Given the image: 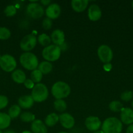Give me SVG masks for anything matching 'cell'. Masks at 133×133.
I'll use <instances>...</instances> for the list:
<instances>
[{
  "mask_svg": "<svg viewBox=\"0 0 133 133\" xmlns=\"http://www.w3.org/2000/svg\"><path fill=\"white\" fill-rule=\"evenodd\" d=\"M133 98V92L132 91L126 90L121 94V100L124 101H129Z\"/></svg>",
  "mask_w": 133,
  "mask_h": 133,
  "instance_id": "cell-31",
  "label": "cell"
},
{
  "mask_svg": "<svg viewBox=\"0 0 133 133\" xmlns=\"http://www.w3.org/2000/svg\"><path fill=\"white\" fill-rule=\"evenodd\" d=\"M5 15L8 17H12L16 14V9L14 5H8L4 10Z\"/></svg>",
  "mask_w": 133,
  "mask_h": 133,
  "instance_id": "cell-30",
  "label": "cell"
},
{
  "mask_svg": "<svg viewBox=\"0 0 133 133\" xmlns=\"http://www.w3.org/2000/svg\"><path fill=\"white\" fill-rule=\"evenodd\" d=\"M11 122V118L5 113L0 112V130L5 129L9 127Z\"/></svg>",
  "mask_w": 133,
  "mask_h": 133,
  "instance_id": "cell-20",
  "label": "cell"
},
{
  "mask_svg": "<svg viewBox=\"0 0 133 133\" xmlns=\"http://www.w3.org/2000/svg\"><path fill=\"white\" fill-rule=\"evenodd\" d=\"M0 133H3L2 132H1V130H0Z\"/></svg>",
  "mask_w": 133,
  "mask_h": 133,
  "instance_id": "cell-44",
  "label": "cell"
},
{
  "mask_svg": "<svg viewBox=\"0 0 133 133\" xmlns=\"http://www.w3.org/2000/svg\"><path fill=\"white\" fill-rule=\"evenodd\" d=\"M132 109H133V100H132Z\"/></svg>",
  "mask_w": 133,
  "mask_h": 133,
  "instance_id": "cell-42",
  "label": "cell"
},
{
  "mask_svg": "<svg viewBox=\"0 0 133 133\" xmlns=\"http://www.w3.org/2000/svg\"><path fill=\"white\" fill-rule=\"evenodd\" d=\"M59 121L61 125L65 129H71L74 127L75 121L74 118L69 113H63L59 116Z\"/></svg>",
  "mask_w": 133,
  "mask_h": 133,
  "instance_id": "cell-12",
  "label": "cell"
},
{
  "mask_svg": "<svg viewBox=\"0 0 133 133\" xmlns=\"http://www.w3.org/2000/svg\"><path fill=\"white\" fill-rule=\"evenodd\" d=\"M31 129L33 133H47L46 125L40 119H35L32 122Z\"/></svg>",
  "mask_w": 133,
  "mask_h": 133,
  "instance_id": "cell-17",
  "label": "cell"
},
{
  "mask_svg": "<svg viewBox=\"0 0 133 133\" xmlns=\"http://www.w3.org/2000/svg\"><path fill=\"white\" fill-rule=\"evenodd\" d=\"M21 112V109L19 105H14L9 109V116L11 119H14L20 115Z\"/></svg>",
  "mask_w": 133,
  "mask_h": 133,
  "instance_id": "cell-23",
  "label": "cell"
},
{
  "mask_svg": "<svg viewBox=\"0 0 133 133\" xmlns=\"http://www.w3.org/2000/svg\"><path fill=\"white\" fill-rule=\"evenodd\" d=\"M53 106L57 111L62 112L66 109V103L63 99H56L53 103Z\"/></svg>",
  "mask_w": 133,
  "mask_h": 133,
  "instance_id": "cell-24",
  "label": "cell"
},
{
  "mask_svg": "<svg viewBox=\"0 0 133 133\" xmlns=\"http://www.w3.org/2000/svg\"><path fill=\"white\" fill-rule=\"evenodd\" d=\"M18 105L22 109H30L31 107L33 105L34 100L31 96L26 95V96H22L18 99Z\"/></svg>",
  "mask_w": 133,
  "mask_h": 133,
  "instance_id": "cell-16",
  "label": "cell"
},
{
  "mask_svg": "<svg viewBox=\"0 0 133 133\" xmlns=\"http://www.w3.org/2000/svg\"><path fill=\"white\" fill-rule=\"evenodd\" d=\"M102 16V12L100 7L96 4H92L88 9L89 19L93 22L98 21Z\"/></svg>",
  "mask_w": 133,
  "mask_h": 133,
  "instance_id": "cell-14",
  "label": "cell"
},
{
  "mask_svg": "<svg viewBox=\"0 0 133 133\" xmlns=\"http://www.w3.org/2000/svg\"><path fill=\"white\" fill-rule=\"evenodd\" d=\"M35 118V115L29 112H25L20 115V119L23 122H33Z\"/></svg>",
  "mask_w": 133,
  "mask_h": 133,
  "instance_id": "cell-28",
  "label": "cell"
},
{
  "mask_svg": "<svg viewBox=\"0 0 133 133\" xmlns=\"http://www.w3.org/2000/svg\"><path fill=\"white\" fill-rule=\"evenodd\" d=\"M12 79L15 83L18 84H22L26 80V76L25 73L21 70H16L12 73Z\"/></svg>",
  "mask_w": 133,
  "mask_h": 133,
  "instance_id": "cell-19",
  "label": "cell"
},
{
  "mask_svg": "<svg viewBox=\"0 0 133 133\" xmlns=\"http://www.w3.org/2000/svg\"><path fill=\"white\" fill-rule=\"evenodd\" d=\"M98 57L102 62L110 63L113 58V52L111 48L107 45H101L97 50Z\"/></svg>",
  "mask_w": 133,
  "mask_h": 133,
  "instance_id": "cell-8",
  "label": "cell"
},
{
  "mask_svg": "<svg viewBox=\"0 0 133 133\" xmlns=\"http://www.w3.org/2000/svg\"><path fill=\"white\" fill-rule=\"evenodd\" d=\"M51 40L57 46L63 45L65 42V34L60 29L54 30L51 35Z\"/></svg>",
  "mask_w": 133,
  "mask_h": 133,
  "instance_id": "cell-15",
  "label": "cell"
},
{
  "mask_svg": "<svg viewBox=\"0 0 133 133\" xmlns=\"http://www.w3.org/2000/svg\"><path fill=\"white\" fill-rule=\"evenodd\" d=\"M61 48L56 45H50L45 47L43 50V58L48 62H53L59 58L61 55Z\"/></svg>",
  "mask_w": 133,
  "mask_h": 133,
  "instance_id": "cell-5",
  "label": "cell"
},
{
  "mask_svg": "<svg viewBox=\"0 0 133 133\" xmlns=\"http://www.w3.org/2000/svg\"><path fill=\"white\" fill-rule=\"evenodd\" d=\"M37 44L36 36L33 34H29L25 36L22 39L20 44V48L24 51H29L32 50Z\"/></svg>",
  "mask_w": 133,
  "mask_h": 133,
  "instance_id": "cell-9",
  "label": "cell"
},
{
  "mask_svg": "<svg viewBox=\"0 0 133 133\" xmlns=\"http://www.w3.org/2000/svg\"><path fill=\"white\" fill-rule=\"evenodd\" d=\"M59 121V116L56 113L48 114L45 118V125L48 127H53Z\"/></svg>",
  "mask_w": 133,
  "mask_h": 133,
  "instance_id": "cell-22",
  "label": "cell"
},
{
  "mask_svg": "<svg viewBox=\"0 0 133 133\" xmlns=\"http://www.w3.org/2000/svg\"><path fill=\"white\" fill-rule=\"evenodd\" d=\"M31 79L34 83H39L41 81L42 79H43V74L39 71L38 69L32 71L31 73Z\"/></svg>",
  "mask_w": 133,
  "mask_h": 133,
  "instance_id": "cell-26",
  "label": "cell"
},
{
  "mask_svg": "<svg viewBox=\"0 0 133 133\" xmlns=\"http://www.w3.org/2000/svg\"><path fill=\"white\" fill-rule=\"evenodd\" d=\"M112 64L110 63H108V64H105L104 65V69L106 70V71H110V70L112 69Z\"/></svg>",
  "mask_w": 133,
  "mask_h": 133,
  "instance_id": "cell-35",
  "label": "cell"
},
{
  "mask_svg": "<svg viewBox=\"0 0 133 133\" xmlns=\"http://www.w3.org/2000/svg\"><path fill=\"white\" fill-rule=\"evenodd\" d=\"M10 36V31L6 27H0V40H7Z\"/></svg>",
  "mask_w": 133,
  "mask_h": 133,
  "instance_id": "cell-29",
  "label": "cell"
},
{
  "mask_svg": "<svg viewBox=\"0 0 133 133\" xmlns=\"http://www.w3.org/2000/svg\"><path fill=\"white\" fill-rule=\"evenodd\" d=\"M4 133H16L15 131H13V130H7V131H5Z\"/></svg>",
  "mask_w": 133,
  "mask_h": 133,
  "instance_id": "cell-38",
  "label": "cell"
},
{
  "mask_svg": "<svg viewBox=\"0 0 133 133\" xmlns=\"http://www.w3.org/2000/svg\"><path fill=\"white\" fill-rule=\"evenodd\" d=\"M70 93V88L67 83L63 81L56 82L52 87V94L56 99H62Z\"/></svg>",
  "mask_w": 133,
  "mask_h": 133,
  "instance_id": "cell-3",
  "label": "cell"
},
{
  "mask_svg": "<svg viewBox=\"0 0 133 133\" xmlns=\"http://www.w3.org/2000/svg\"><path fill=\"white\" fill-rule=\"evenodd\" d=\"M31 97L35 102H43L48 97V90L45 84L37 83L32 89Z\"/></svg>",
  "mask_w": 133,
  "mask_h": 133,
  "instance_id": "cell-4",
  "label": "cell"
},
{
  "mask_svg": "<svg viewBox=\"0 0 133 133\" xmlns=\"http://www.w3.org/2000/svg\"><path fill=\"white\" fill-rule=\"evenodd\" d=\"M86 127L90 131H96L101 126V122L98 117L89 116L86 118L85 122Z\"/></svg>",
  "mask_w": 133,
  "mask_h": 133,
  "instance_id": "cell-10",
  "label": "cell"
},
{
  "mask_svg": "<svg viewBox=\"0 0 133 133\" xmlns=\"http://www.w3.org/2000/svg\"><path fill=\"white\" fill-rule=\"evenodd\" d=\"M109 108L112 112H117L121 111V110L123 109V106L120 101H113L109 104Z\"/></svg>",
  "mask_w": 133,
  "mask_h": 133,
  "instance_id": "cell-27",
  "label": "cell"
},
{
  "mask_svg": "<svg viewBox=\"0 0 133 133\" xmlns=\"http://www.w3.org/2000/svg\"><path fill=\"white\" fill-rule=\"evenodd\" d=\"M61 7L57 3L50 4L46 10V15L50 19H56L61 14Z\"/></svg>",
  "mask_w": 133,
  "mask_h": 133,
  "instance_id": "cell-11",
  "label": "cell"
},
{
  "mask_svg": "<svg viewBox=\"0 0 133 133\" xmlns=\"http://www.w3.org/2000/svg\"><path fill=\"white\" fill-rule=\"evenodd\" d=\"M38 42L43 46L47 47L50 45L51 42V38L48 35L43 33L38 37Z\"/></svg>",
  "mask_w": 133,
  "mask_h": 133,
  "instance_id": "cell-25",
  "label": "cell"
},
{
  "mask_svg": "<svg viewBox=\"0 0 133 133\" xmlns=\"http://www.w3.org/2000/svg\"><path fill=\"white\" fill-rule=\"evenodd\" d=\"M20 62L22 66L27 70H36L39 66V61L37 57L33 53L30 52H25L21 55Z\"/></svg>",
  "mask_w": 133,
  "mask_h": 133,
  "instance_id": "cell-2",
  "label": "cell"
},
{
  "mask_svg": "<svg viewBox=\"0 0 133 133\" xmlns=\"http://www.w3.org/2000/svg\"><path fill=\"white\" fill-rule=\"evenodd\" d=\"M122 129V122L114 117L106 119L102 125V131L104 133H121Z\"/></svg>",
  "mask_w": 133,
  "mask_h": 133,
  "instance_id": "cell-1",
  "label": "cell"
},
{
  "mask_svg": "<svg viewBox=\"0 0 133 133\" xmlns=\"http://www.w3.org/2000/svg\"><path fill=\"white\" fill-rule=\"evenodd\" d=\"M93 133H104L103 132V131H99V130H98V131H95V132H94Z\"/></svg>",
  "mask_w": 133,
  "mask_h": 133,
  "instance_id": "cell-39",
  "label": "cell"
},
{
  "mask_svg": "<svg viewBox=\"0 0 133 133\" xmlns=\"http://www.w3.org/2000/svg\"><path fill=\"white\" fill-rule=\"evenodd\" d=\"M43 27L44 29L45 30H49L52 28V19H50V18H44V20L43 22Z\"/></svg>",
  "mask_w": 133,
  "mask_h": 133,
  "instance_id": "cell-32",
  "label": "cell"
},
{
  "mask_svg": "<svg viewBox=\"0 0 133 133\" xmlns=\"http://www.w3.org/2000/svg\"><path fill=\"white\" fill-rule=\"evenodd\" d=\"M132 9H133V1L132 2Z\"/></svg>",
  "mask_w": 133,
  "mask_h": 133,
  "instance_id": "cell-43",
  "label": "cell"
},
{
  "mask_svg": "<svg viewBox=\"0 0 133 133\" xmlns=\"http://www.w3.org/2000/svg\"><path fill=\"white\" fill-rule=\"evenodd\" d=\"M126 133H133V123L131 125H129V127L126 129Z\"/></svg>",
  "mask_w": 133,
  "mask_h": 133,
  "instance_id": "cell-36",
  "label": "cell"
},
{
  "mask_svg": "<svg viewBox=\"0 0 133 133\" xmlns=\"http://www.w3.org/2000/svg\"><path fill=\"white\" fill-rule=\"evenodd\" d=\"M50 3V0H41V1H40V3L43 5H45V6L46 5H48V6H49Z\"/></svg>",
  "mask_w": 133,
  "mask_h": 133,
  "instance_id": "cell-37",
  "label": "cell"
},
{
  "mask_svg": "<svg viewBox=\"0 0 133 133\" xmlns=\"http://www.w3.org/2000/svg\"><path fill=\"white\" fill-rule=\"evenodd\" d=\"M52 64L48 61H43L38 66V70L43 74H48L52 70Z\"/></svg>",
  "mask_w": 133,
  "mask_h": 133,
  "instance_id": "cell-21",
  "label": "cell"
},
{
  "mask_svg": "<svg viewBox=\"0 0 133 133\" xmlns=\"http://www.w3.org/2000/svg\"><path fill=\"white\" fill-rule=\"evenodd\" d=\"M16 65L15 58L10 55H4L0 57V67L5 71L11 72L14 71Z\"/></svg>",
  "mask_w": 133,
  "mask_h": 133,
  "instance_id": "cell-6",
  "label": "cell"
},
{
  "mask_svg": "<svg viewBox=\"0 0 133 133\" xmlns=\"http://www.w3.org/2000/svg\"><path fill=\"white\" fill-rule=\"evenodd\" d=\"M121 122L125 125L133 123V110L130 108H123L121 111Z\"/></svg>",
  "mask_w": 133,
  "mask_h": 133,
  "instance_id": "cell-13",
  "label": "cell"
},
{
  "mask_svg": "<svg viewBox=\"0 0 133 133\" xmlns=\"http://www.w3.org/2000/svg\"><path fill=\"white\" fill-rule=\"evenodd\" d=\"M9 103L8 98L5 96L0 95V110L6 107Z\"/></svg>",
  "mask_w": 133,
  "mask_h": 133,
  "instance_id": "cell-33",
  "label": "cell"
},
{
  "mask_svg": "<svg viewBox=\"0 0 133 133\" xmlns=\"http://www.w3.org/2000/svg\"><path fill=\"white\" fill-rule=\"evenodd\" d=\"M58 133H69V132H64V131H62V132H59Z\"/></svg>",
  "mask_w": 133,
  "mask_h": 133,
  "instance_id": "cell-41",
  "label": "cell"
},
{
  "mask_svg": "<svg viewBox=\"0 0 133 133\" xmlns=\"http://www.w3.org/2000/svg\"><path fill=\"white\" fill-rule=\"evenodd\" d=\"M26 12L33 19H39L44 15V10L40 4L32 2L27 5Z\"/></svg>",
  "mask_w": 133,
  "mask_h": 133,
  "instance_id": "cell-7",
  "label": "cell"
},
{
  "mask_svg": "<svg viewBox=\"0 0 133 133\" xmlns=\"http://www.w3.org/2000/svg\"><path fill=\"white\" fill-rule=\"evenodd\" d=\"M88 3L89 1L87 0H72L71 1V6L75 12H81L86 10Z\"/></svg>",
  "mask_w": 133,
  "mask_h": 133,
  "instance_id": "cell-18",
  "label": "cell"
},
{
  "mask_svg": "<svg viewBox=\"0 0 133 133\" xmlns=\"http://www.w3.org/2000/svg\"><path fill=\"white\" fill-rule=\"evenodd\" d=\"M24 86L27 88V89H33V87H35V84H34L33 82L31 81V79H27L25 81V82L23 83Z\"/></svg>",
  "mask_w": 133,
  "mask_h": 133,
  "instance_id": "cell-34",
  "label": "cell"
},
{
  "mask_svg": "<svg viewBox=\"0 0 133 133\" xmlns=\"http://www.w3.org/2000/svg\"><path fill=\"white\" fill-rule=\"evenodd\" d=\"M22 133H33V132H30V131H24L22 132Z\"/></svg>",
  "mask_w": 133,
  "mask_h": 133,
  "instance_id": "cell-40",
  "label": "cell"
}]
</instances>
